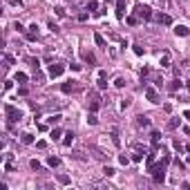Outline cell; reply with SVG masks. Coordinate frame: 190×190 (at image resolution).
<instances>
[{
  "instance_id": "cell-1",
  "label": "cell",
  "mask_w": 190,
  "mask_h": 190,
  "mask_svg": "<svg viewBox=\"0 0 190 190\" xmlns=\"http://www.w3.org/2000/svg\"><path fill=\"white\" fill-rule=\"evenodd\" d=\"M5 114H7V119H9V123H18V121L22 119V112H20L18 107H14V105H5Z\"/></svg>"
},
{
  "instance_id": "cell-2",
  "label": "cell",
  "mask_w": 190,
  "mask_h": 190,
  "mask_svg": "<svg viewBox=\"0 0 190 190\" xmlns=\"http://www.w3.org/2000/svg\"><path fill=\"white\" fill-rule=\"evenodd\" d=\"M163 165L165 163H159V165H152V168H150V172H154V181H157V183H163V181H165Z\"/></svg>"
},
{
  "instance_id": "cell-3",
  "label": "cell",
  "mask_w": 190,
  "mask_h": 190,
  "mask_svg": "<svg viewBox=\"0 0 190 190\" xmlns=\"http://www.w3.org/2000/svg\"><path fill=\"white\" fill-rule=\"evenodd\" d=\"M136 16L143 18V20H150L152 18V9L148 5H139V7H136Z\"/></svg>"
},
{
  "instance_id": "cell-4",
  "label": "cell",
  "mask_w": 190,
  "mask_h": 190,
  "mask_svg": "<svg viewBox=\"0 0 190 190\" xmlns=\"http://www.w3.org/2000/svg\"><path fill=\"white\" fill-rule=\"evenodd\" d=\"M63 72H65V65H60V63H51L49 65V76L51 78H58Z\"/></svg>"
},
{
  "instance_id": "cell-5",
  "label": "cell",
  "mask_w": 190,
  "mask_h": 190,
  "mask_svg": "<svg viewBox=\"0 0 190 190\" xmlns=\"http://www.w3.org/2000/svg\"><path fill=\"white\" fill-rule=\"evenodd\" d=\"M145 99L150 101V103H161V101H159V94H157L154 87H145Z\"/></svg>"
},
{
  "instance_id": "cell-6",
  "label": "cell",
  "mask_w": 190,
  "mask_h": 190,
  "mask_svg": "<svg viewBox=\"0 0 190 190\" xmlns=\"http://www.w3.org/2000/svg\"><path fill=\"white\" fill-rule=\"evenodd\" d=\"M87 99H90V112H96L101 107V101H99V96L92 92V94H87Z\"/></svg>"
},
{
  "instance_id": "cell-7",
  "label": "cell",
  "mask_w": 190,
  "mask_h": 190,
  "mask_svg": "<svg viewBox=\"0 0 190 190\" xmlns=\"http://www.w3.org/2000/svg\"><path fill=\"white\" fill-rule=\"evenodd\" d=\"M116 18L119 20L125 18V0H116Z\"/></svg>"
},
{
  "instance_id": "cell-8",
  "label": "cell",
  "mask_w": 190,
  "mask_h": 190,
  "mask_svg": "<svg viewBox=\"0 0 190 190\" xmlns=\"http://www.w3.org/2000/svg\"><path fill=\"white\" fill-rule=\"evenodd\" d=\"M154 154H157V150H152L150 154H145V168H148V170L154 165Z\"/></svg>"
},
{
  "instance_id": "cell-9",
  "label": "cell",
  "mask_w": 190,
  "mask_h": 190,
  "mask_svg": "<svg viewBox=\"0 0 190 190\" xmlns=\"http://www.w3.org/2000/svg\"><path fill=\"white\" fill-rule=\"evenodd\" d=\"M157 20H159L161 25H172V18L168 14H157Z\"/></svg>"
},
{
  "instance_id": "cell-10",
  "label": "cell",
  "mask_w": 190,
  "mask_h": 190,
  "mask_svg": "<svg viewBox=\"0 0 190 190\" xmlns=\"http://www.w3.org/2000/svg\"><path fill=\"white\" fill-rule=\"evenodd\" d=\"M175 34H177V36H188L190 29H188L186 25H175Z\"/></svg>"
},
{
  "instance_id": "cell-11",
  "label": "cell",
  "mask_w": 190,
  "mask_h": 190,
  "mask_svg": "<svg viewBox=\"0 0 190 190\" xmlns=\"http://www.w3.org/2000/svg\"><path fill=\"white\" fill-rule=\"evenodd\" d=\"M96 85H99V90H105V87H107V83H105V72L103 70L99 72V83H96Z\"/></svg>"
},
{
  "instance_id": "cell-12",
  "label": "cell",
  "mask_w": 190,
  "mask_h": 190,
  "mask_svg": "<svg viewBox=\"0 0 190 190\" xmlns=\"http://www.w3.org/2000/svg\"><path fill=\"white\" fill-rule=\"evenodd\" d=\"M60 92H63V94H72V92H74L72 80H70V83H63V85H60Z\"/></svg>"
},
{
  "instance_id": "cell-13",
  "label": "cell",
  "mask_w": 190,
  "mask_h": 190,
  "mask_svg": "<svg viewBox=\"0 0 190 190\" xmlns=\"http://www.w3.org/2000/svg\"><path fill=\"white\" fill-rule=\"evenodd\" d=\"M72 143H74V132H67L65 139H63V145H65V148H70Z\"/></svg>"
},
{
  "instance_id": "cell-14",
  "label": "cell",
  "mask_w": 190,
  "mask_h": 190,
  "mask_svg": "<svg viewBox=\"0 0 190 190\" xmlns=\"http://www.w3.org/2000/svg\"><path fill=\"white\" fill-rule=\"evenodd\" d=\"M47 165H49V168H56V165H60V159L58 157H49V159H47Z\"/></svg>"
},
{
  "instance_id": "cell-15",
  "label": "cell",
  "mask_w": 190,
  "mask_h": 190,
  "mask_svg": "<svg viewBox=\"0 0 190 190\" xmlns=\"http://www.w3.org/2000/svg\"><path fill=\"white\" fill-rule=\"evenodd\" d=\"M16 80H18V83H27V80H29V76H27L25 72H18V74H16Z\"/></svg>"
},
{
  "instance_id": "cell-16",
  "label": "cell",
  "mask_w": 190,
  "mask_h": 190,
  "mask_svg": "<svg viewBox=\"0 0 190 190\" xmlns=\"http://www.w3.org/2000/svg\"><path fill=\"white\" fill-rule=\"evenodd\" d=\"M136 123L139 125H150V119H148L145 114H141V116H136Z\"/></svg>"
},
{
  "instance_id": "cell-17",
  "label": "cell",
  "mask_w": 190,
  "mask_h": 190,
  "mask_svg": "<svg viewBox=\"0 0 190 190\" xmlns=\"http://www.w3.org/2000/svg\"><path fill=\"white\" fill-rule=\"evenodd\" d=\"M94 43H96L99 47H105V38H103L101 34H94Z\"/></svg>"
},
{
  "instance_id": "cell-18",
  "label": "cell",
  "mask_w": 190,
  "mask_h": 190,
  "mask_svg": "<svg viewBox=\"0 0 190 190\" xmlns=\"http://www.w3.org/2000/svg\"><path fill=\"white\" fill-rule=\"evenodd\" d=\"M112 143H114L116 148L121 145V139H119V132H116V130H112Z\"/></svg>"
},
{
  "instance_id": "cell-19",
  "label": "cell",
  "mask_w": 190,
  "mask_h": 190,
  "mask_svg": "<svg viewBox=\"0 0 190 190\" xmlns=\"http://www.w3.org/2000/svg\"><path fill=\"white\" fill-rule=\"evenodd\" d=\"M87 123H90V125H96V123H99V119H96V112L87 114Z\"/></svg>"
},
{
  "instance_id": "cell-20",
  "label": "cell",
  "mask_w": 190,
  "mask_h": 190,
  "mask_svg": "<svg viewBox=\"0 0 190 190\" xmlns=\"http://www.w3.org/2000/svg\"><path fill=\"white\" fill-rule=\"evenodd\" d=\"M161 67H170V56H168V54L161 56Z\"/></svg>"
},
{
  "instance_id": "cell-21",
  "label": "cell",
  "mask_w": 190,
  "mask_h": 190,
  "mask_svg": "<svg viewBox=\"0 0 190 190\" xmlns=\"http://www.w3.org/2000/svg\"><path fill=\"white\" fill-rule=\"evenodd\" d=\"M5 170H7V172H11V170H14V159H11V157L5 161Z\"/></svg>"
},
{
  "instance_id": "cell-22",
  "label": "cell",
  "mask_w": 190,
  "mask_h": 190,
  "mask_svg": "<svg viewBox=\"0 0 190 190\" xmlns=\"http://www.w3.org/2000/svg\"><path fill=\"white\" fill-rule=\"evenodd\" d=\"M22 143H25V145H31V143H34V136H31V134H22Z\"/></svg>"
},
{
  "instance_id": "cell-23",
  "label": "cell",
  "mask_w": 190,
  "mask_h": 190,
  "mask_svg": "<svg viewBox=\"0 0 190 190\" xmlns=\"http://www.w3.org/2000/svg\"><path fill=\"white\" fill-rule=\"evenodd\" d=\"M103 172H105V177H114V168H110V165H105V168H103Z\"/></svg>"
},
{
  "instance_id": "cell-24",
  "label": "cell",
  "mask_w": 190,
  "mask_h": 190,
  "mask_svg": "<svg viewBox=\"0 0 190 190\" xmlns=\"http://www.w3.org/2000/svg\"><path fill=\"white\" fill-rule=\"evenodd\" d=\"M177 90H181V80H179V78H177L175 83L170 85V92H177Z\"/></svg>"
},
{
  "instance_id": "cell-25",
  "label": "cell",
  "mask_w": 190,
  "mask_h": 190,
  "mask_svg": "<svg viewBox=\"0 0 190 190\" xmlns=\"http://www.w3.org/2000/svg\"><path fill=\"white\" fill-rule=\"evenodd\" d=\"M87 9H90V11H96V9H99V2H96V0H90V5H87Z\"/></svg>"
},
{
  "instance_id": "cell-26",
  "label": "cell",
  "mask_w": 190,
  "mask_h": 190,
  "mask_svg": "<svg viewBox=\"0 0 190 190\" xmlns=\"http://www.w3.org/2000/svg\"><path fill=\"white\" fill-rule=\"evenodd\" d=\"M58 181L63 186H67V183H70V177H67V175H58Z\"/></svg>"
},
{
  "instance_id": "cell-27",
  "label": "cell",
  "mask_w": 190,
  "mask_h": 190,
  "mask_svg": "<svg viewBox=\"0 0 190 190\" xmlns=\"http://www.w3.org/2000/svg\"><path fill=\"white\" fill-rule=\"evenodd\" d=\"M132 161H136V163H141V161H143V154H141V152H134V154H132Z\"/></svg>"
},
{
  "instance_id": "cell-28",
  "label": "cell",
  "mask_w": 190,
  "mask_h": 190,
  "mask_svg": "<svg viewBox=\"0 0 190 190\" xmlns=\"http://www.w3.org/2000/svg\"><path fill=\"white\" fill-rule=\"evenodd\" d=\"M29 165L34 168V170H40V161H38V159H31V161H29Z\"/></svg>"
},
{
  "instance_id": "cell-29",
  "label": "cell",
  "mask_w": 190,
  "mask_h": 190,
  "mask_svg": "<svg viewBox=\"0 0 190 190\" xmlns=\"http://www.w3.org/2000/svg\"><path fill=\"white\" fill-rule=\"evenodd\" d=\"M51 139H54V141L60 139V130H58V128H54V130H51Z\"/></svg>"
},
{
  "instance_id": "cell-30",
  "label": "cell",
  "mask_w": 190,
  "mask_h": 190,
  "mask_svg": "<svg viewBox=\"0 0 190 190\" xmlns=\"http://www.w3.org/2000/svg\"><path fill=\"white\" fill-rule=\"evenodd\" d=\"M119 163H121V165H128V163H130V159H128L125 154H121V157H119Z\"/></svg>"
},
{
  "instance_id": "cell-31",
  "label": "cell",
  "mask_w": 190,
  "mask_h": 190,
  "mask_svg": "<svg viewBox=\"0 0 190 190\" xmlns=\"http://www.w3.org/2000/svg\"><path fill=\"white\" fill-rule=\"evenodd\" d=\"M60 119H63V116H60V114H54V116H49V123L54 125V123H58Z\"/></svg>"
},
{
  "instance_id": "cell-32",
  "label": "cell",
  "mask_w": 190,
  "mask_h": 190,
  "mask_svg": "<svg viewBox=\"0 0 190 190\" xmlns=\"http://www.w3.org/2000/svg\"><path fill=\"white\" fill-rule=\"evenodd\" d=\"M114 85L116 87H125V78H121V76H119V78L114 80Z\"/></svg>"
},
{
  "instance_id": "cell-33",
  "label": "cell",
  "mask_w": 190,
  "mask_h": 190,
  "mask_svg": "<svg viewBox=\"0 0 190 190\" xmlns=\"http://www.w3.org/2000/svg\"><path fill=\"white\" fill-rule=\"evenodd\" d=\"M56 16H58V18H63V16H65V9H63V7H56Z\"/></svg>"
},
{
  "instance_id": "cell-34",
  "label": "cell",
  "mask_w": 190,
  "mask_h": 190,
  "mask_svg": "<svg viewBox=\"0 0 190 190\" xmlns=\"http://www.w3.org/2000/svg\"><path fill=\"white\" fill-rule=\"evenodd\" d=\"M132 49H134V54H136V56H143V47L134 45V47H132Z\"/></svg>"
},
{
  "instance_id": "cell-35",
  "label": "cell",
  "mask_w": 190,
  "mask_h": 190,
  "mask_svg": "<svg viewBox=\"0 0 190 190\" xmlns=\"http://www.w3.org/2000/svg\"><path fill=\"white\" fill-rule=\"evenodd\" d=\"M179 125H181L179 119H172V121H170V128H172V130H175V128H179Z\"/></svg>"
},
{
  "instance_id": "cell-36",
  "label": "cell",
  "mask_w": 190,
  "mask_h": 190,
  "mask_svg": "<svg viewBox=\"0 0 190 190\" xmlns=\"http://www.w3.org/2000/svg\"><path fill=\"white\" fill-rule=\"evenodd\" d=\"M125 107H130V99H123V101H121V110H125Z\"/></svg>"
},
{
  "instance_id": "cell-37",
  "label": "cell",
  "mask_w": 190,
  "mask_h": 190,
  "mask_svg": "<svg viewBox=\"0 0 190 190\" xmlns=\"http://www.w3.org/2000/svg\"><path fill=\"white\" fill-rule=\"evenodd\" d=\"M125 20H128V25H136V16H128Z\"/></svg>"
},
{
  "instance_id": "cell-38",
  "label": "cell",
  "mask_w": 190,
  "mask_h": 190,
  "mask_svg": "<svg viewBox=\"0 0 190 190\" xmlns=\"http://www.w3.org/2000/svg\"><path fill=\"white\" fill-rule=\"evenodd\" d=\"M175 165H177V168H179V170H186V163H183V161H179V159L175 161Z\"/></svg>"
},
{
  "instance_id": "cell-39",
  "label": "cell",
  "mask_w": 190,
  "mask_h": 190,
  "mask_svg": "<svg viewBox=\"0 0 190 190\" xmlns=\"http://www.w3.org/2000/svg\"><path fill=\"white\" fill-rule=\"evenodd\" d=\"M36 148H38V150H45L47 143H45V141H38V143H36Z\"/></svg>"
},
{
  "instance_id": "cell-40",
  "label": "cell",
  "mask_w": 190,
  "mask_h": 190,
  "mask_svg": "<svg viewBox=\"0 0 190 190\" xmlns=\"http://www.w3.org/2000/svg\"><path fill=\"white\" fill-rule=\"evenodd\" d=\"M85 60H87V63H94L96 58H94V56H92V54H85Z\"/></svg>"
},
{
  "instance_id": "cell-41",
  "label": "cell",
  "mask_w": 190,
  "mask_h": 190,
  "mask_svg": "<svg viewBox=\"0 0 190 190\" xmlns=\"http://www.w3.org/2000/svg\"><path fill=\"white\" fill-rule=\"evenodd\" d=\"M183 116H186V119L190 121V110H186V112H183Z\"/></svg>"
},
{
  "instance_id": "cell-42",
  "label": "cell",
  "mask_w": 190,
  "mask_h": 190,
  "mask_svg": "<svg viewBox=\"0 0 190 190\" xmlns=\"http://www.w3.org/2000/svg\"><path fill=\"white\" fill-rule=\"evenodd\" d=\"M186 87H188V92H190V80H188V83H186Z\"/></svg>"
},
{
  "instance_id": "cell-43",
  "label": "cell",
  "mask_w": 190,
  "mask_h": 190,
  "mask_svg": "<svg viewBox=\"0 0 190 190\" xmlns=\"http://www.w3.org/2000/svg\"><path fill=\"white\" fill-rule=\"evenodd\" d=\"M188 163H190V157H188Z\"/></svg>"
}]
</instances>
